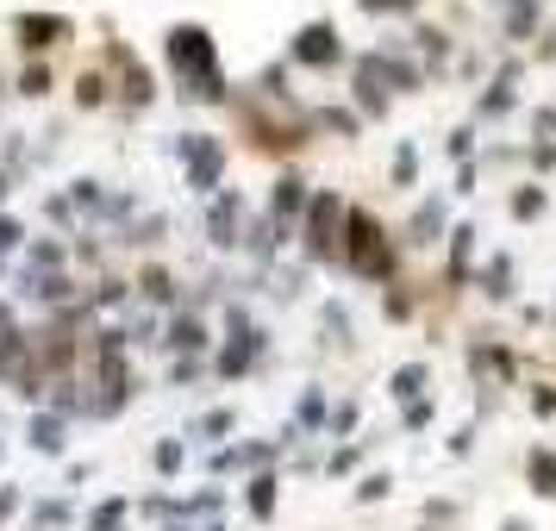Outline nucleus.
Instances as JSON below:
<instances>
[{"instance_id":"5","label":"nucleus","mask_w":556,"mask_h":531,"mask_svg":"<svg viewBox=\"0 0 556 531\" xmlns=\"http://www.w3.org/2000/svg\"><path fill=\"white\" fill-rule=\"evenodd\" d=\"M532 482H538V494H556V463L551 456H532Z\"/></svg>"},{"instance_id":"1","label":"nucleus","mask_w":556,"mask_h":531,"mask_svg":"<svg viewBox=\"0 0 556 531\" xmlns=\"http://www.w3.org/2000/svg\"><path fill=\"white\" fill-rule=\"evenodd\" d=\"M375 238H382V232H375V226H369V219L357 213V219H350V257L369 269V275H382V269H388V251H382Z\"/></svg>"},{"instance_id":"4","label":"nucleus","mask_w":556,"mask_h":531,"mask_svg":"<svg viewBox=\"0 0 556 531\" xmlns=\"http://www.w3.org/2000/svg\"><path fill=\"white\" fill-rule=\"evenodd\" d=\"M19 31H25V44H50V38H63L69 25H63V19H19Z\"/></svg>"},{"instance_id":"3","label":"nucleus","mask_w":556,"mask_h":531,"mask_svg":"<svg viewBox=\"0 0 556 531\" xmlns=\"http://www.w3.org/2000/svg\"><path fill=\"white\" fill-rule=\"evenodd\" d=\"M306 63H331L338 57V44H331V25H313V31H300V44H294Z\"/></svg>"},{"instance_id":"2","label":"nucleus","mask_w":556,"mask_h":531,"mask_svg":"<svg viewBox=\"0 0 556 531\" xmlns=\"http://www.w3.org/2000/svg\"><path fill=\"white\" fill-rule=\"evenodd\" d=\"M169 57H175V69H194L200 57L213 63V44H207L200 25H175V31H169Z\"/></svg>"},{"instance_id":"6","label":"nucleus","mask_w":556,"mask_h":531,"mask_svg":"<svg viewBox=\"0 0 556 531\" xmlns=\"http://www.w3.org/2000/svg\"><path fill=\"white\" fill-rule=\"evenodd\" d=\"M6 244H19V226H13V219H0V251H6Z\"/></svg>"},{"instance_id":"7","label":"nucleus","mask_w":556,"mask_h":531,"mask_svg":"<svg viewBox=\"0 0 556 531\" xmlns=\"http://www.w3.org/2000/svg\"><path fill=\"white\" fill-rule=\"evenodd\" d=\"M369 6H401V0H369Z\"/></svg>"}]
</instances>
